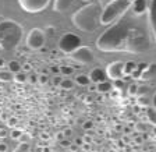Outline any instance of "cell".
Listing matches in <instances>:
<instances>
[{
    "label": "cell",
    "instance_id": "1",
    "mask_svg": "<svg viewBox=\"0 0 156 152\" xmlns=\"http://www.w3.org/2000/svg\"><path fill=\"white\" fill-rule=\"evenodd\" d=\"M151 43L148 21L128 11L96 39L98 49L107 53H144L151 48Z\"/></svg>",
    "mask_w": 156,
    "mask_h": 152
},
{
    "label": "cell",
    "instance_id": "2",
    "mask_svg": "<svg viewBox=\"0 0 156 152\" xmlns=\"http://www.w3.org/2000/svg\"><path fill=\"white\" fill-rule=\"evenodd\" d=\"M102 9L98 3H89L82 6L71 16V23L75 28L84 32H95L101 25Z\"/></svg>",
    "mask_w": 156,
    "mask_h": 152
},
{
    "label": "cell",
    "instance_id": "3",
    "mask_svg": "<svg viewBox=\"0 0 156 152\" xmlns=\"http://www.w3.org/2000/svg\"><path fill=\"white\" fill-rule=\"evenodd\" d=\"M24 35V29L14 20H2L0 21V48L2 50H11L17 48Z\"/></svg>",
    "mask_w": 156,
    "mask_h": 152
},
{
    "label": "cell",
    "instance_id": "4",
    "mask_svg": "<svg viewBox=\"0 0 156 152\" xmlns=\"http://www.w3.org/2000/svg\"><path fill=\"white\" fill-rule=\"evenodd\" d=\"M131 3L128 0H110L105 6V9L101 13V24L102 25H109L120 18L121 16L130 10Z\"/></svg>",
    "mask_w": 156,
    "mask_h": 152
},
{
    "label": "cell",
    "instance_id": "5",
    "mask_svg": "<svg viewBox=\"0 0 156 152\" xmlns=\"http://www.w3.org/2000/svg\"><path fill=\"white\" fill-rule=\"evenodd\" d=\"M70 59H71L73 62L77 63L78 66H85V64H91V63L95 62V55L91 48L81 45L78 49H75L74 52L70 53Z\"/></svg>",
    "mask_w": 156,
    "mask_h": 152
},
{
    "label": "cell",
    "instance_id": "6",
    "mask_svg": "<svg viewBox=\"0 0 156 152\" xmlns=\"http://www.w3.org/2000/svg\"><path fill=\"white\" fill-rule=\"evenodd\" d=\"M82 41L81 38L78 35H75V34H64V35L60 38V41H58V49L62 50V52L64 53H70L74 52L75 49H78L80 46H81Z\"/></svg>",
    "mask_w": 156,
    "mask_h": 152
},
{
    "label": "cell",
    "instance_id": "7",
    "mask_svg": "<svg viewBox=\"0 0 156 152\" xmlns=\"http://www.w3.org/2000/svg\"><path fill=\"white\" fill-rule=\"evenodd\" d=\"M45 32L41 28H32L27 35V46L32 50H39L45 45Z\"/></svg>",
    "mask_w": 156,
    "mask_h": 152
},
{
    "label": "cell",
    "instance_id": "8",
    "mask_svg": "<svg viewBox=\"0 0 156 152\" xmlns=\"http://www.w3.org/2000/svg\"><path fill=\"white\" fill-rule=\"evenodd\" d=\"M17 2H18L20 7L24 11L31 14L43 11L49 6V3H50V0H17Z\"/></svg>",
    "mask_w": 156,
    "mask_h": 152
},
{
    "label": "cell",
    "instance_id": "9",
    "mask_svg": "<svg viewBox=\"0 0 156 152\" xmlns=\"http://www.w3.org/2000/svg\"><path fill=\"white\" fill-rule=\"evenodd\" d=\"M148 27H149V32L153 36L156 42V0H149V6H148Z\"/></svg>",
    "mask_w": 156,
    "mask_h": 152
},
{
    "label": "cell",
    "instance_id": "10",
    "mask_svg": "<svg viewBox=\"0 0 156 152\" xmlns=\"http://www.w3.org/2000/svg\"><path fill=\"white\" fill-rule=\"evenodd\" d=\"M106 77H109L110 80H123V63L121 62H113L106 67L105 70Z\"/></svg>",
    "mask_w": 156,
    "mask_h": 152
},
{
    "label": "cell",
    "instance_id": "11",
    "mask_svg": "<svg viewBox=\"0 0 156 152\" xmlns=\"http://www.w3.org/2000/svg\"><path fill=\"white\" fill-rule=\"evenodd\" d=\"M149 2L148 0H134L131 3V13L136 17H142L148 11Z\"/></svg>",
    "mask_w": 156,
    "mask_h": 152
},
{
    "label": "cell",
    "instance_id": "12",
    "mask_svg": "<svg viewBox=\"0 0 156 152\" xmlns=\"http://www.w3.org/2000/svg\"><path fill=\"white\" fill-rule=\"evenodd\" d=\"M89 81H92L94 84H99V82H103V81H106V73H105L103 68L101 67H96L94 68L91 73H89Z\"/></svg>",
    "mask_w": 156,
    "mask_h": 152
},
{
    "label": "cell",
    "instance_id": "13",
    "mask_svg": "<svg viewBox=\"0 0 156 152\" xmlns=\"http://www.w3.org/2000/svg\"><path fill=\"white\" fill-rule=\"evenodd\" d=\"M77 0H55L53 2V11L56 13H64L66 10H68Z\"/></svg>",
    "mask_w": 156,
    "mask_h": 152
},
{
    "label": "cell",
    "instance_id": "14",
    "mask_svg": "<svg viewBox=\"0 0 156 152\" xmlns=\"http://www.w3.org/2000/svg\"><path fill=\"white\" fill-rule=\"evenodd\" d=\"M153 77H156V63H149L145 70L141 73L140 80H151Z\"/></svg>",
    "mask_w": 156,
    "mask_h": 152
},
{
    "label": "cell",
    "instance_id": "15",
    "mask_svg": "<svg viewBox=\"0 0 156 152\" xmlns=\"http://www.w3.org/2000/svg\"><path fill=\"white\" fill-rule=\"evenodd\" d=\"M135 70H136V63L135 62L128 60V62L123 63V77H128V75H131Z\"/></svg>",
    "mask_w": 156,
    "mask_h": 152
},
{
    "label": "cell",
    "instance_id": "16",
    "mask_svg": "<svg viewBox=\"0 0 156 152\" xmlns=\"http://www.w3.org/2000/svg\"><path fill=\"white\" fill-rule=\"evenodd\" d=\"M112 89H113V85H112V82H109V81H103V82L96 84V91L101 92V94H107V92H110Z\"/></svg>",
    "mask_w": 156,
    "mask_h": 152
},
{
    "label": "cell",
    "instance_id": "17",
    "mask_svg": "<svg viewBox=\"0 0 156 152\" xmlns=\"http://www.w3.org/2000/svg\"><path fill=\"white\" fill-rule=\"evenodd\" d=\"M89 77H88L87 74H78L75 75V84L81 85V87H87V85H89Z\"/></svg>",
    "mask_w": 156,
    "mask_h": 152
},
{
    "label": "cell",
    "instance_id": "18",
    "mask_svg": "<svg viewBox=\"0 0 156 152\" xmlns=\"http://www.w3.org/2000/svg\"><path fill=\"white\" fill-rule=\"evenodd\" d=\"M7 67H9V71L11 74H17V73L21 71V64H20L17 60H11V62L7 63Z\"/></svg>",
    "mask_w": 156,
    "mask_h": 152
},
{
    "label": "cell",
    "instance_id": "19",
    "mask_svg": "<svg viewBox=\"0 0 156 152\" xmlns=\"http://www.w3.org/2000/svg\"><path fill=\"white\" fill-rule=\"evenodd\" d=\"M146 119L149 123L156 126V110L153 107H146Z\"/></svg>",
    "mask_w": 156,
    "mask_h": 152
},
{
    "label": "cell",
    "instance_id": "20",
    "mask_svg": "<svg viewBox=\"0 0 156 152\" xmlns=\"http://www.w3.org/2000/svg\"><path fill=\"white\" fill-rule=\"evenodd\" d=\"M146 66H148V63H140V64H136V70L133 73V77L135 78V80H140V75H141V73L144 71L146 68Z\"/></svg>",
    "mask_w": 156,
    "mask_h": 152
},
{
    "label": "cell",
    "instance_id": "21",
    "mask_svg": "<svg viewBox=\"0 0 156 152\" xmlns=\"http://www.w3.org/2000/svg\"><path fill=\"white\" fill-rule=\"evenodd\" d=\"M136 105L140 107H149L151 100L144 95V96H136Z\"/></svg>",
    "mask_w": 156,
    "mask_h": 152
},
{
    "label": "cell",
    "instance_id": "22",
    "mask_svg": "<svg viewBox=\"0 0 156 152\" xmlns=\"http://www.w3.org/2000/svg\"><path fill=\"white\" fill-rule=\"evenodd\" d=\"M13 80V74L9 71V70H0V81L3 82H9V81Z\"/></svg>",
    "mask_w": 156,
    "mask_h": 152
},
{
    "label": "cell",
    "instance_id": "23",
    "mask_svg": "<svg viewBox=\"0 0 156 152\" xmlns=\"http://www.w3.org/2000/svg\"><path fill=\"white\" fill-rule=\"evenodd\" d=\"M13 80L16 82H18V84H24V82H27V74L24 71H20L13 75Z\"/></svg>",
    "mask_w": 156,
    "mask_h": 152
},
{
    "label": "cell",
    "instance_id": "24",
    "mask_svg": "<svg viewBox=\"0 0 156 152\" xmlns=\"http://www.w3.org/2000/svg\"><path fill=\"white\" fill-rule=\"evenodd\" d=\"M58 87L62 88V89H71V88H74V81L73 80H62V82H60V85Z\"/></svg>",
    "mask_w": 156,
    "mask_h": 152
},
{
    "label": "cell",
    "instance_id": "25",
    "mask_svg": "<svg viewBox=\"0 0 156 152\" xmlns=\"http://www.w3.org/2000/svg\"><path fill=\"white\" fill-rule=\"evenodd\" d=\"M128 95L130 96H136V94H138V84L136 82H131L130 85H128Z\"/></svg>",
    "mask_w": 156,
    "mask_h": 152
},
{
    "label": "cell",
    "instance_id": "26",
    "mask_svg": "<svg viewBox=\"0 0 156 152\" xmlns=\"http://www.w3.org/2000/svg\"><path fill=\"white\" fill-rule=\"evenodd\" d=\"M58 71L64 75H71L73 73H74V68L70 67V66H60V67H58Z\"/></svg>",
    "mask_w": 156,
    "mask_h": 152
},
{
    "label": "cell",
    "instance_id": "27",
    "mask_svg": "<svg viewBox=\"0 0 156 152\" xmlns=\"http://www.w3.org/2000/svg\"><path fill=\"white\" fill-rule=\"evenodd\" d=\"M21 134H23V131H21L20 128H13L11 130V133H10V137H11L13 139H20Z\"/></svg>",
    "mask_w": 156,
    "mask_h": 152
},
{
    "label": "cell",
    "instance_id": "28",
    "mask_svg": "<svg viewBox=\"0 0 156 152\" xmlns=\"http://www.w3.org/2000/svg\"><path fill=\"white\" fill-rule=\"evenodd\" d=\"M112 85H113V89H117V91H120L121 92V89L124 88V81L123 80H116Z\"/></svg>",
    "mask_w": 156,
    "mask_h": 152
},
{
    "label": "cell",
    "instance_id": "29",
    "mask_svg": "<svg viewBox=\"0 0 156 152\" xmlns=\"http://www.w3.org/2000/svg\"><path fill=\"white\" fill-rule=\"evenodd\" d=\"M48 81H49V77L46 74H41V75H38V82L41 85H45V84H48Z\"/></svg>",
    "mask_w": 156,
    "mask_h": 152
},
{
    "label": "cell",
    "instance_id": "30",
    "mask_svg": "<svg viewBox=\"0 0 156 152\" xmlns=\"http://www.w3.org/2000/svg\"><path fill=\"white\" fill-rule=\"evenodd\" d=\"M135 131L136 133H145L146 131V126L142 123H136L135 124Z\"/></svg>",
    "mask_w": 156,
    "mask_h": 152
},
{
    "label": "cell",
    "instance_id": "31",
    "mask_svg": "<svg viewBox=\"0 0 156 152\" xmlns=\"http://www.w3.org/2000/svg\"><path fill=\"white\" fill-rule=\"evenodd\" d=\"M29 149V145L28 144H20L18 147H17V149L14 152H27Z\"/></svg>",
    "mask_w": 156,
    "mask_h": 152
},
{
    "label": "cell",
    "instance_id": "32",
    "mask_svg": "<svg viewBox=\"0 0 156 152\" xmlns=\"http://www.w3.org/2000/svg\"><path fill=\"white\" fill-rule=\"evenodd\" d=\"M27 81H28V82H31V84H36V82H38V75H36V74L27 75Z\"/></svg>",
    "mask_w": 156,
    "mask_h": 152
},
{
    "label": "cell",
    "instance_id": "33",
    "mask_svg": "<svg viewBox=\"0 0 156 152\" xmlns=\"http://www.w3.org/2000/svg\"><path fill=\"white\" fill-rule=\"evenodd\" d=\"M16 124H17V119H16V117H10V119L7 120V126H9V127H13V128H14V127H16Z\"/></svg>",
    "mask_w": 156,
    "mask_h": 152
},
{
    "label": "cell",
    "instance_id": "34",
    "mask_svg": "<svg viewBox=\"0 0 156 152\" xmlns=\"http://www.w3.org/2000/svg\"><path fill=\"white\" fill-rule=\"evenodd\" d=\"M82 126H84V128H85V130H91L92 127H94V123H92L91 120H88V121H85V123L82 124Z\"/></svg>",
    "mask_w": 156,
    "mask_h": 152
},
{
    "label": "cell",
    "instance_id": "35",
    "mask_svg": "<svg viewBox=\"0 0 156 152\" xmlns=\"http://www.w3.org/2000/svg\"><path fill=\"white\" fill-rule=\"evenodd\" d=\"M21 68L24 70V73H25V71H31V68H32V66L29 64V63H25V64L21 66Z\"/></svg>",
    "mask_w": 156,
    "mask_h": 152
},
{
    "label": "cell",
    "instance_id": "36",
    "mask_svg": "<svg viewBox=\"0 0 156 152\" xmlns=\"http://www.w3.org/2000/svg\"><path fill=\"white\" fill-rule=\"evenodd\" d=\"M60 82H62V78H60V77H55V78H53V85H60Z\"/></svg>",
    "mask_w": 156,
    "mask_h": 152
},
{
    "label": "cell",
    "instance_id": "37",
    "mask_svg": "<svg viewBox=\"0 0 156 152\" xmlns=\"http://www.w3.org/2000/svg\"><path fill=\"white\" fill-rule=\"evenodd\" d=\"M60 144H62L63 147H66V148H68V147H70V141H68V139H62V141H60Z\"/></svg>",
    "mask_w": 156,
    "mask_h": 152
},
{
    "label": "cell",
    "instance_id": "38",
    "mask_svg": "<svg viewBox=\"0 0 156 152\" xmlns=\"http://www.w3.org/2000/svg\"><path fill=\"white\" fill-rule=\"evenodd\" d=\"M151 105H152L153 109H156V92L153 94V98H152V100H151Z\"/></svg>",
    "mask_w": 156,
    "mask_h": 152
},
{
    "label": "cell",
    "instance_id": "39",
    "mask_svg": "<svg viewBox=\"0 0 156 152\" xmlns=\"http://www.w3.org/2000/svg\"><path fill=\"white\" fill-rule=\"evenodd\" d=\"M0 152H7V145L4 143H0Z\"/></svg>",
    "mask_w": 156,
    "mask_h": 152
},
{
    "label": "cell",
    "instance_id": "40",
    "mask_svg": "<svg viewBox=\"0 0 156 152\" xmlns=\"http://www.w3.org/2000/svg\"><path fill=\"white\" fill-rule=\"evenodd\" d=\"M82 141H84V143L87 144V143H91V141H92V138H91V137H89V136H84V138H82Z\"/></svg>",
    "mask_w": 156,
    "mask_h": 152
},
{
    "label": "cell",
    "instance_id": "41",
    "mask_svg": "<svg viewBox=\"0 0 156 152\" xmlns=\"http://www.w3.org/2000/svg\"><path fill=\"white\" fill-rule=\"evenodd\" d=\"M50 70H52V73H55V74L60 73V71H58V67H57V66H52V67H50Z\"/></svg>",
    "mask_w": 156,
    "mask_h": 152
},
{
    "label": "cell",
    "instance_id": "42",
    "mask_svg": "<svg viewBox=\"0 0 156 152\" xmlns=\"http://www.w3.org/2000/svg\"><path fill=\"white\" fill-rule=\"evenodd\" d=\"M75 144H77V145H82L84 141H82V138H75Z\"/></svg>",
    "mask_w": 156,
    "mask_h": 152
},
{
    "label": "cell",
    "instance_id": "43",
    "mask_svg": "<svg viewBox=\"0 0 156 152\" xmlns=\"http://www.w3.org/2000/svg\"><path fill=\"white\" fill-rule=\"evenodd\" d=\"M71 134V128H66L64 133H63V136H70Z\"/></svg>",
    "mask_w": 156,
    "mask_h": 152
},
{
    "label": "cell",
    "instance_id": "44",
    "mask_svg": "<svg viewBox=\"0 0 156 152\" xmlns=\"http://www.w3.org/2000/svg\"><path fill=\"white\" fill-rule=\"evenodd\" d=\"M56 138H57V139H60V141H62V139H64V136H63V133H57V136H56Z\"/></svg>",
    "mask_w": 156,
    "mask_h": 152
},
{
    "label": "cell",
    "instance_id": "45",
    "mask_svg": "<svg viewBox=\"0 0 156 152\" xmlns=\"http://www.w3.org/2000/svg\"><path fill=\"white\" fill-rule=\"evenodd\" d=\"M0 137H6V131H3V130H0Z\"/></svg>",
    "mask_w": 156,
    "mask_h": 152
},
{
    "label": "cell",
    "instance_id": "46",
    "mask_svg": "<svg viewBox=\"0 0 156 152\" xmlns=\"http://www.w3.org/2000/svg\"><path fill=\"white\" fill-rule=\"evenodd\" d=\"M4 64H6V63H4V60H3V59H0V67H3Z\"/></svg>",
    "mask_w": 156,
    "mask_h": 152
},
{
    "label": "cell",
    "instance_id": "47",
    "mask_svg": "<svg viewBox=\"0 0 156 152\" xmlns=\"http://www.w3.org/2000/svg\"><path fill=\"white\" fill-rule=\"evenodd\" d=\"M128 2H130V3H133V2H134V0H128Z\"/></svg>",
    "mask_w": 156,
    "mask_h": 152
},
{
    "label": "cell",
    "instance_id": "48",
    "mask_svg": "<svg viewBox=\"0 0 156 152\" xmlns=\"http://www.w3.org/2000/svg\"><path fill=\"white\" fill-rule=\"evenodd\" d=\"M0 52H2V48H0Z\"/></svg>",
    "mask_w": 156,
    "mask_h": 152
}]
</instances>
